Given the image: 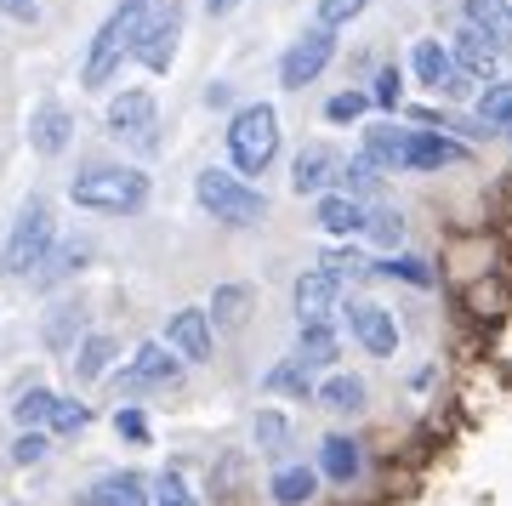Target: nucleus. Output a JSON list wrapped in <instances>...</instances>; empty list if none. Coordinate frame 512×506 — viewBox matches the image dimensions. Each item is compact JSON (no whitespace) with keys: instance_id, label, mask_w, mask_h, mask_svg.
Segmentation results:
<instances>
[{"instance_id":"9d476101","label":"nucleus","mask_w":512,"mask_h":506,"mask_svg":"<svg viewBox=\"0 0 512 506\" xmlns=\"http://www.w3.org/2000/svg\"><path fill=\"white\" fill-rule=\"evenodd\" d=\"M165 347L183 364H205L211 359V313L205 308H177L165 319Z\"/></svg>"},{"instance_id":"a18cd8bd","label":"nucleus","mask_w":512,"mask_h":506,"mask_svg":"<svg viewBox=\"0 0 512 506\" xmlns=\"http://www.w3.org/2000/svg\"><path fill=\"white\" fill-rule=\"evenodd\" d=\"M205 103H211V109H228V103H234V91H228V86H211V91H205Z\"/></svg>"},{"instance_id":"4c0bfd02","label":"nucleus","mask_w":512,"mask_h":506,"mask_svg":"<svg viewBox=\"0 0 512 506\" xmlns=\"http://www.w3.org/2000/svg\"><path fill=\"white\" fill-rule=\"evenodd\" d=\"M365 109H370V97H365V91H342V97H330V103H325V120L348 126V120H359Z\"/></svg>"},{"instance_id":"c85d7f7f","label":"nucleus","mask_w":512,"mask_h":506,"mask_svg":"<svg viewBox=\"0 0 512 506\" xmlns=\"http://www.w3.org/2000/svg\"><path fill=\"white\" fill-rule=\"evenodd\" d=\"M478 120L490 131H507L512 126V86L507 80H490V86L478 91Z\"/></svg>"},{"instance_id":"58836bf2","label":"nucleus","mask_w":512,"mask_h":506,"mask_svg":"<svg viewBox=\"0 0 512 506\" xmlns=\"http://www.w3.org/2000/svg\"><path fill=\"white\" fill-rule=\"evenodd\" d=\"M359 12H370V0H319V23H325V29H342V23H353Z\"/></svg>"},{"instance_id":"2eb2a0df","label":"nucleus","mask_w":512,"mask_h":506,"mask_svg":"<svg viewBox=\"0 0 512 506\" xmlns=\"http://www.w3.org/2000/svg\"><path fill=\"white\" fill-rule=\"evenodd\" d=\"M69 143H74V114L63 103H35V114H29V148L57 160Z\"/></svg>"},{"instance_id":"1a4fd4ad","label":"nucleus","mask_w":512,"mask_h":506,"mask_svg":"<svg viewBox=\"0 0 512 506\" xmlns=\"http://www.w3.org/2000/svg\"><path fill=\"white\" fill-rule=\"evenodd\" d=\"M177 40H183V0H165L160 18L148 12L143 40H137V52H131V57H137L148 74H165L171 63H177Z\"/></svg>"},{"instance_id":"6ab92c4d","label":"nucleus","mask_w":512,"mask_h":506,"mask_svg":"<svg viewBox=\"0 0 512 506\" xmlns=\"http://www.w3.org/2000/svg\"><path fill=\"white\" fill-rule=\"evenodd\" d=\"M461 18L473 23L490 46H501V52L512 46V6H507V0H467V6H461Z\"/></svg>"},{"instance_id":"c03bdc74","label":"nucleus","mask_w":512,"mask_h":506,"mask_svg":"<svg viewBox=\"0 0 512 506\" xmlns=\"http://www.w3.org/2000/svg\"><path fill=\"white\" fill-rule=\"evenodd\" d=\"M256 438H262V444H279V438H285V421L279 416H256Z\"/></svg>"},{"instance_id":"39448f33","label":"nucleus","mask_w":512,"mask_h":506,"mask_svg":"<svg viewBox=\"0 0 512 506\" xmlns=\"http://www.w3.org/2000/svg\"><path fill=\"white\" fill-rule=\"evenodd\" d=\"M194 199H200V211L211 222H222V228H251V222L268 217V199L256 194L245 177H234V171H200L194 177Z\"/></svg>"},{"instance_id":"f8f14e48","label":"nucleus","mask_w":512,"mask_h":506,"mask_svg":"<svg viewBox=\"0 0 512 506\" xmlns=\"http://www.w3.org/2000/svg\"><path fill=\"white\" fill-rule=\"evenodd\" d=\"M461 160H467V148L450 143L444 131H410L393 171H444V165H461Z\"/></svg>"},{"instance_id":"393cba45","label":"nucleus","mask_w":512,"mask_h":506,"mask_svg":"<svg viewBox=\"0 0 512 506\" xmlns=\"http://www.w3.org/2000/svg\"><path fill=\"white\" fill-rule=\"evenodd\" d=\"M313 398H319L325 410H342V416H348V410H365V381L359 376H330V381L313 387Z\"/></svg>"},{"instance_id":"a19ab883","label":"nucleus","mask_w":512,"mask_h":506,"mask_svg":"<svg viewBox=\"0 0 512 506\" xmlns=\"http://www.w3.org/2000/svg\"><path fill=\"white\" fill-rule=\"evenodd\" d=\"M325 268L336 273V279H342V273H353V279H359V273H370V262H365L359 251H330V256H325Z\"/></svg>"},{"instance_id":"473e14b6","label":"nucleus","mask_w":512,"mask_h":506,"mask_svg":"<svg viewBox=\"0 0 512 506\" xmlns=\"http://www.w3.org/2000/svg\"><path fill=\"white\" fill-rule=\"evenodd\" d=\"M52 387H29V393L18 398V404H12V421H18V427H46V416H52Z\"/></svg>"},{"instance_id":"7c9ffc66","label":"nucleus","mask_w":512,"mask_h":506,"mask_svg":"<svg viewBox=\"0 0 512 506\" xmlns=\"http://www.w3.org/2000/svg\"><path fill=\"white\" fill-rule=\"evenodd\" d=\"M262 387H268V393H296V398H308V393H313L308 364H302V359H285L279 370H268V376H262Z\"/></svg>"},{"instance_id":"423d86ee","label":"nucleus","mask_w":512,"mask_h":506,"mask_svg":"<svg viewBox=\"0 0 512 506\" xmlns=\"http://www.w3.org/2000/svg\"><path fill=\"white\" fill-rule=\"evenodd\" d=\"M160 109H154V91L143 86H126L120 97L109 103V137H120V143L143 148V154H154L160 148Z\"/></svg>"},{"instance_id":"7ed1b4c3","label":"nucleus","mask_w":512,"mask_h":506,"mask_svg":"<svg viewBox=\"0 0 512 506\" xmlns=\"http://www.w3.org/2000/svg\"><path fill=\"white\" fill-rule=\"evenodd\" d=\"M57 245V217H52V199L46 194H29L18 205V222L0 245V273L6 279H29V273L46 262V251Z\"/></svg>"},{"instance_id":"49530a36","label":"nucleus","mask_w":512,"mask_h":506,"mask_svg":"<svg viewBox=\"0 0 512 506\" xmlns=\"http://www.w3.org/2000/svg\"><path fill=\"white\" fill-rule=\"evenodd\" d=\"M239 0H205V12H211V18H222V12H234Z\"/></svg>"},{"instance_id":"6e6552de","label":"nucleus","mask_w":512,"mask_h":506,"mask_svg":"<svg viewBox=\"0 0 512 506\" xmlns=\"http://www.w3.org/2000/svg\"><path fill=\"white\" fill-rule=\"evenodd\" d=\"M177 376H183V359L165 342H143L120 370H114V387H120V393H148V387H177Z\"/></svg>"},{"instance_id":"2f4dec72","label":"nucleus","mask_w":512,"mask_h":506,"mask_svg":"<svg viewBox=\"0 0 512 506\" xmlns=\"http://www.w3.org/2000/svg\"><path fill=\"white\" fill-rule=\"evenodd\" d=\"M370 273L404 279V285H416V290H427V285H433V273H427V262H421V256H387V262H370Z\"/></svg>"},{"instance_id":"c756f323","label":"nucleus","mask_w":512,"mask_h":506,"mask_svg":"<svg viewBox=\"0 0 512 506\" xmlns=\"http://www.w3.org/2000/svg\"><path fill=\"white\" fill-rule=\"evenodd\" d=\"M410 69H416V80L427 91H439L444 69H450V52H444L439 40H416V52H410Z\"/></svg>"},{"instance_id":"dca6fc26","label":"nucleus","mask_w":512,"mask_h":506,"mask_svg":"<svg viewBox=\"0 0 512 506\" xmlns=\"http://www.w3.org/2000/svg\"><path fill=\"white\" fill-rule=\"evenodd\" d=\"M450 57H456L461 69L473 74L478 86H490L495 74H501V46H490V40L478 35L473 23H461V29H456V46H450Z\"/></svg>"},{"instance_id":"cd10ccee","label":"nucleus","mask_w":512,"mask_h":506,"mask_svg":"<svg viewBox=\"0 0 512 506\" xmlns=\"http://www.w3.org/2000/svg\"><path fill=\"white\" fill-rule=\"evenodd\" d=\"M245 313H251V290L245 285H217V296H211V319H217L222 330H239L245 325Z\"/></svg>"},{"instance_id":"c9c22d12","label":"nucleus","mask_w":512,"mask_h":506,"mask_svg":"<svg viewBox=\"0 0 512 506\" xmlns=\"http://www.w3.org/2000/svg\"><path fill=\"white\" fill-rule=\"evenodd\" d=\"M148 489H154V495H148V506H194V501H188L183 472H171V467H165V472H160V478H154Z\"/></svg>"},{"instance_id":"f03ea898","label":"nucleus","mask_w":512,"mask_h":506,"mask_svg":"<svg viewBox=\"0 0 512 506\" xmlns=\"http://www.w3.org/2000/svg\"><path fill=\"white\" fill-rule=\"evenodd\" d=\"M69 199L92 217H137L148 205V177L137 165H86L69 182Z\"/></svg>"},{"instance_id":"f257e3e1","label":"nucleus","mask_w":512,"mask_h":506,"mask_svg":"<svg viewBox=\"0 0 512 506\" xmlns=\"http://www.w3.org/2000/svg\"><path fill=\"white\" fill-rule=\"evenodd\" d=\"M148 0H120L109 18L97 23V35L92 46H86V63H80V86L97 91V86H109V74L126 63L131 52H137V40H143V23H148Z\"/></svg>"},{"instance_id":"9b49d317","label":"nucleus","mask_w":512,"mask_h":506,"mask_svg":"<svg viewBox=\"0 0 512 506\" xmlns=\"http://www.w3.org/2000/svg\"><path fill=\"white\" fill-rule=\"evenodd\" d=\"M291 302H296V319H302V325H319V319H330V313L342 308V279L330 268H308L296 279Z\"/></svg>"},{"instance_id":"ddd939ff","label":"nucleus","mask_w":512,"mask_h":506,"mask_svg":"<svg viewBox=\"0 0 512 506\" xmlns=\"http://www.w3.org/2000/svg\"><path fill=\"white\" fill-rule=\"evenodd\" d=\"M348 313V330H353V342L365 347V353H376V359H387V353H399V325H393V313L376 308V302H353Z\"/></svg>"},{"instance_id":"0eeeda50","label":"nucleus","mask_w":512,"mask_h":506,"mask_svg":"<svg viewBox=\"0 0 512 506\" xmlns=\"http://www.w3.org/2000/svg\"><path fill=\"white\" fill-rule=\"evenodd\" d=\"M336 63V29H325V23H313L302 40H291V52L279 57V86L285 91H302L313 86L319 74Z\"/></svg>"},{"instance_id":"f3484780","label":"nucleus","mask_w":512,"mask_h":506,"mask_svg":"<svg viewBox=\"0 0 512 506\" xmlns=\"http://www.w3.org/2000/svg\"><path fill=\"white\" fill-rule=\"evenodd\" d=\"M114 353H120V342H114V336H103V330H97V336H80V342H74V359H69L74 387H92V381L109 376Z\"/></svg>"},{"instance_id":"4be33fe9","label":"nucleus","mask_w":512,"mask_h":506,"mask_svg":"<svg viewBox=\"0 0 512 506\" xmlns=\"http://www.w3.org/2000/svg\"><path fill=\"white\" fill-rule=\"evenodd\" d=\"M336 188L348 199H382V165L376 160H365V154H353V160H342V177H336Z\"/></svg>"},{"instance_id":"bb28decb","label":"nucleus","mask_w":512,"mask_h":506,"mask_svg":"<svg viewBox=\"0 0 512 506\" xmlns=\"http://www.w3.org/2000/svg\"><path fill=\"white\" fill-rule=\"evenodd\" d=\"M313 489H319V472H313V467H285V472H274V501H279V506H308Z\"/></svg>"},{"instance_id":"4468645a","label":"nucleus","mask_w":512,"mask_h":506,"mask_svg":"<svg viewBox=\"0 0 512 506\" xmlns=\"http://www.w3.org/2000/svg\"><path fill=\"white\" fill-rule=\"evenodd\" d=\"M336 177H342V154H336V148L330 143H313V148H302V154H296V165H291V188L296 194H330V188H336Z\"/></svg>"},{"instance_id":"37998d69","label":"nucleus","mask_w":512,"mask_h":506,"mask_svg":"<svg viewBox=\"0 0 512 506\" xmlns=\"http://www.w3.org/2000/svg\"><path fill=\"white\" fill-rule=\"evenodd\" d=\"M0 18H12V23H40V0H0Z\"/></svg>"},{"instance_id":"a878e982","label":"nucleus","mask_w":512,"mask_h":506,"mask_svg":"<svg viewBox=\"0 0 512 506\" xmlns=\"http://www.w3.org/2000/svg\"><path fill=\"white\" fill-rule=\"evenodd\" d=\"M404 137H410V131H399L393 120H382V126H370V131H365V148H359V154H365V160H376L382 171H393V165H399Z\"/></svg>"},{"instance_id":"20e7f679","label":"nucleus","mask_w":512,"mask_h":506,"mask_svg":"<svg viewBox=\"0 0 512 506\" xmlns=\"http://www.w3.org/2000/svg\"><path fill=\"white\" fill-rule=\"evenodd\" d=\"M228 160L239 177H262L279 160V109L274 103H245L228 120Z\"/></svg>"},{"instance_id":"5701e85b","label":"nucleus","mask_w":512,"mask_h":506,"mask_svg":"<svg viewBox=\"0 0 512 506\" xmlns=\"http://www.w3.org/2000/svg\"><path fill=\"white\" fill-rule=\"evenodd\" d=\"M336 353H342V342H336L330 319H319V325H302V336H296V359L308 364V370H325V364H336Z\"/></svg>"},{"instance_id":"aec40b11","label":"nucleus","mask_w":512,"mask_h":506,"mask_svg":"<svg viewBox=\"0 0 512 506\" xmlns=\"http://www.w3.org/2000/svg\"><path fill=\"white\" fill-rule=\"evenodd\" d=\"M359 467H365V455H359V444L342 433H330L325 444H319V472H325L330 484H353L359 478Z\"/></svg>"},{"instance_id":"72a5a7b5","label":"nucleus","mask_w":512,"mask_h":506,"mask_svg":"<svg viewBox=\"0 0 512 506\" xmlns=\"http://www.w3.org/2000/svg\"><path fill=\"white\" fill-rule=\"evenodd\" d=\"M359 234H370L376 245L393 251V245L404 239V217H399V211H387V205H376V211H365V228H359Z\"/></svg>"},{"instance_id":"e433bc0d","label":"nucleus","mask_w":512,"mask_h":506,"mask_svg":"<svg viewBox=\"0 0 512 506\" xmlns=\"http://www.w3.org/2000/svg\"><path fill=\"white\" fill-rule=\"evenodd\" d=\"M46 450H52V438L40 427H23V438L12 444V467H35V461H46Z\"/></svg>"},{"instance_id":"ea45409f","label":"nucleus","mask_w":512,"mask_h":506,"mask_svg":"<svg viewBox=\"0 0 512 506\" xmlns=\"http://www.w3.org/2000/svg\"><path fill=\"white\" fill-rule=\"evenodd\" d=\"M114 433L131 438V444H148V416L137 404H120V410H114Z\"/></svg>"},{"instance_id":"b1692460","label":"nucleus","mask_w":512,"mask_h":506,"mask_svg":"<svg viewBox=\"0 0 512 506\" xmlns=\"http://www.w3.org/2000/svg\"><path fill=\"white\" fill-rule=\"evenodd\" d=\"M86 268V245H63V251H46V262L35 268V290H57L63 279H74V273Z\"/></svg>"},{"instance_id":"79ce46f5","label":"nucleus","mask_w":512,"mask_h":506,"mask_svg":"<svg viewBox=\"0 0 512 506\" xmlns=\"http://www.w3.org/2000/svg\"><path fill=\"white\" fill-rule=\"evenodd\" d=\"M370 103H382V109H399V69H382V74H376V91H370Z\"/></svg>"},{"instance_id":"a211bd4d","label":"nucleus","mask_w":512,"mask_h":506,"mask_svg":"<svg viewBox=\"0 0 512 506\" xmlns=\"http://www.w3.org/2000/svg\"><path fill=\"white\" fill-rule=\"evenodd\" d=\"M313 222L325 228L330 239H348L365 228V205L359 199H348L342 188H330V194H319V205H313Z\"/></svg>"},{"instance_id":"412c9836","label":"nucleus","mask_w":512,"mask_h":506,"mask_svg":"<svg viewBox=\"0 0 512 506\" xmlns=\"http://www.w3.org/2000/svg\"><path fill=\"white\" fill-rule=\"evenodd\" d=\"M92 506H148V478L143 472H103L92 489Z\"/></svg>"},{"instance_id":"de8ad7c7","label":"nucleus","mask_w":512,"mask_h":506,"mask_svg":"<svg viewBox=\"0 0 512 506\" xmlns=\"http://www.w3.org/2000/svg\"><path fill=\"white\" fill-rule=\"evenodd\" d=\"M507 6H512V0H507Z\"/></svg>"},{"instance_id":"f704fd0d","label":"nucleus","mask_w":512,"mask_h":506,"mask_svg":"<svg viewBox=\"0 0 512 506\" xmlns=\"http://www.w3.org/2000/svg\"><path fill=\"white\" fill-rule=\"evenodd\" d=\"M86 421H92V410H86L80 398H52V416H46V427H52V433H80Z\"/></svg>"}]
</instances>
